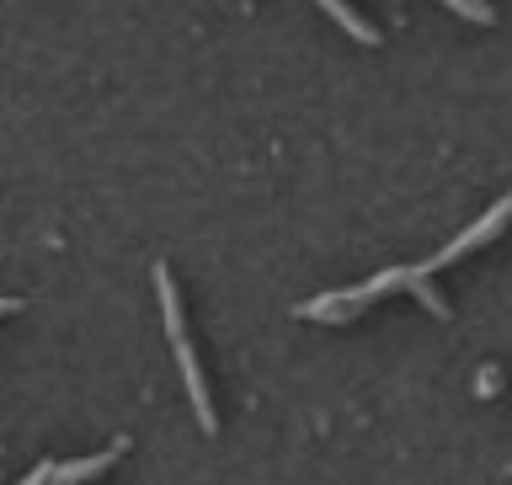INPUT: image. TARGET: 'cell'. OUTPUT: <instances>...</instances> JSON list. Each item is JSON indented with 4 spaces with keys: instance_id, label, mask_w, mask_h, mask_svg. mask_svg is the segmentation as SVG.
Segmentation results:
<instances>
[{
    "instance_id": "cell-1",
    "label": "cell",
    "mask_w": 512,
    "mask_h": 485,
    "mask_svg": "<svg viewBox=\"0 0 512 485\" xmlns=\"http://www.w3.org/2000/svg\"><path fill=\"white\" fill-rule=\"evenodd\" d=\"M507 219H512V192L491 208V214H480L459 240H448L438 256H427V262H416V267H390V272H379V278H368V283H358V288H347V294L310 299V304H299V315H304V320H352V315L363 310V304H374V299H384V294H395V288H411V294L422 299L432 315H443V320H448V304H443L438 288H432V278H438L448 262H459L464 251H475V246H486V240H496V235L507 230Z\"/></svg>"
},
{
    "instance_id": "cell-2",
    "label": "cell",
    "mask_w": 512,
    "mask_h": 485,
    "mask_svg": "<svg viewBox=\"0 0 512 485\" xmlns=\"http://www.w3.org/2000/svg\"><path fill=\"white\" fill-rule=\"evenodd\" d=\"M155 283H160V304H166V331H171V347H176V358H182L187 395H192V406H198V422H203V432H214V406H208L203 368H198V358H192V342H187V326H182V304H176V294H171V272H166V267H155Z\"/></svg>"
}]
</instances>
